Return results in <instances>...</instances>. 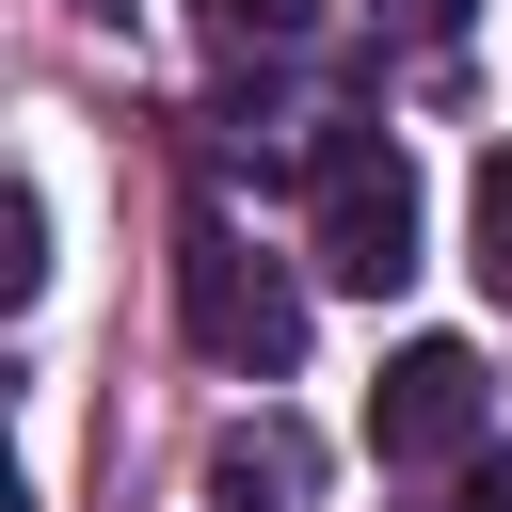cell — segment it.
I'll return each instance as SVG.
<instances>
[{
	"mask_svg": "<svg viewBox=\"0 0 512 512\" xmlns=\"http://www.w3.org/2000/svg\"><path fill=\"white\" fill-rule=\"evenodd\" d=\"M192 496H208V512H304V496H320V448H304L288 416H240V432H208Z\"/></svg>",
	"mask_w": 512,
	"mask_h": 512,
	"instance_id": "277c9868",
	"label": "cell"
},
{
	"mask_svg": "<svg viewBox=\"0 0 512 512\" xmlns=\"http://www.w3.org/2000/svg\"><path fill=\"white\" fill-rule=\"evenodd\" d=\"M0 512H32V480H16V464H0Z\"/></svg>",
	"mask_w": 512,
	"mask_h": 512,
	"instance_id": "30bf717a",
	"label": "cell"
},
{
	"mask_svg": "<svg viewBox=\"0 0 512 512\" xmlns=\"http://www.w3.org/2000/svg\"><path fill=\"white\" fill-rule=\"evenodd\" d=\"M304 240H320V272L336 288H400L416 272V160L384 144V128H320V160H304Z\"/></svg>",
	"mask_w": 512,
	"mask_h": 512,
	"instance_id": "6da1fadb",
	"label": "cell"
},
{
	"mask_svg": "<svg viewBox=\"0 0 512 512\" xmlns=\"http://www.w3.org/2000/svg\"><path fill=\"white\" fill-rule=\"evenodd\" d=\"M32 288H48V208H32L16 176H0V320H16Z\"/></svg>",
	"mask_w": 512,
	"mask_h": 512,
	"instance_id": "8992f818",
	"label": "cell"
},
{
	"mask_svg": "<svg viewBox=\"0 0 512 512\" xmlns=\"http://www.w3.org/2000/svg\"><path fill=\"white\" fill-rule=\"evenodd\" d=\"M480 416H496V368L464 336H400L384 384H368V448L384 464H480Z\"/></svg>",
	"mask_w": 512,
	"mask_h": 512,
	"instance_id": "3957f363",
	"label": "cell"
},
{
	"mask_svg": "<svg viewBox=\"0 0 512 512\" xmlns=\"http://www.w3.org/2000/svg\"><path fill=\"white\" fill-rule=\"evenodd\" d=\"M176 320H192V352L240 368V384H288V368H304V288H288L240 224H176Z\"/></svg>",
	"mask_w": 512,
	"mask_h": 512,
	"instance_id": "7a4b0ae2",
	"label": "cell"
},
{
	"mask_svg": "<svg viewBox=\"0 0 512 512\" xmlns=\"http://www.w3.org/2000/svg\"><path fill=\"white\" fill-rule=\"evenodd\" d=\"M464 512H512V448H480V464H464Z\"/></svg>",
	"mask_w": 512,
	"mask_h": 512,
	"instance_id": "ba28073f",
	"label": "cell"
},
{
	"mask_svg": "<svg viewBox=\"0 0 512 512\" xmlns=\"http://www.w3.org/2000/svg\"><path fill=\"white\" fill-rule=\"evenodd\" d=\"M208 16V48H304L320 32V0H192Z\"/></svg>",
	"mask_w": 512,
	"mask_h": 512,
	"instance_id": "5b68a950",
	"label": "cell"
},
{
	"mask_svg": "<svg viewBox=\"0 0 512 512\" xmlns=\"http://www.w3.org/2000/svg\"><path fill=\"white\" fill-rule=\"evenodd\" d=\"M464 240H480V288L512 304V144L480 160V192H464Z\"/></svg>",
	"mask_w": 512,
	"mask_h": 512,
	"instance_id": "52a82bcc",
	"label": "cell"
},
{
	"mask_svg": "<svg viewBox=\"0 0 512 512\" xmlns=\"http://www.w3.org/2000/svg\"><path fill=\"white\" fill-rule=\"evenodd\" d=\"M384 16H400V32H448V16H464V0H384Z\"/></svg>",
	"mask_w": 512,
	"mask_h": 512,
	"instance_id": "9c48e42d",
	"label": "cell"
},
{
	"mask_svg": "<svg viewBox=\"0 0 512 512\" xmlns=\"http://www.w3.org/2000/svg\"><path fill=\"white\" fill-rule=\"evenodd\" d=\"M80 16H128V0H80Z\"/></svg>",
	"mask_w": 512,
	"mask_h": 512,
	"instance_id": "8fae6325",
	"label": "cell"
}]
</instances>
